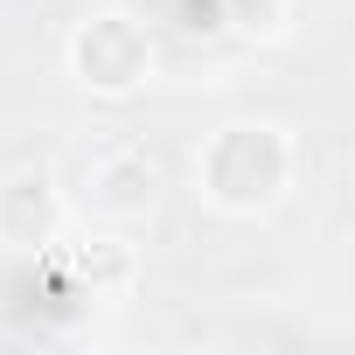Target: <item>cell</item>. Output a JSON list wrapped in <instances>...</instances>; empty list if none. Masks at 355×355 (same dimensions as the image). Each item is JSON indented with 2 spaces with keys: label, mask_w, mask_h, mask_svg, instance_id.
Listing matches in <instances>:
<instances>
[{
  "label": "cell",
  "mask_w": 355,
  "mask_h": 355,
  "mask_svg": "<svg viewBox=\"0 0 355 355\" xmlns=\"http://www.w3.org/2000/svg\"><path fill=\"white\" fill-rule=\"evenodd\" d=\"M63 230H70V189L49 160H21L0 174V251L42 258L63 244Z\"/></svg>",
  "instance_id": "3"
},
{
  "label": "cell",
  "mask_w": 355,
  "mask_h": 355,
  "mask_svg": "<svg viewBox=\"0 0 355 355\" xmlns=\"http://www.w3.org/2000/svg\"><path fill=\"white\" fill-rule=\"evenodd\" d=\"M293 174H300V139L279 119H223L189 153L196 202L209 216H230V223L272 216L293 196Z\"/></svg>",
  "instance_id": "1"
},
{
  "label": "cell",
  "mask_w": 355,
  "mask_h": 355,
  "mask_svg": "<svg viewBox=\"0 0 355 355\" xmlns=\"http://www.w3.org/2000/svg\"><path fill=\"white\" fill-rule=\"evenodd\" d=\"M84 209L91 216H105V223H139V216H153V202H160V160L139 146V139H91L84 146Z\"/></svg>",
  "instance_id": "4"
},
{
  "label": "cell",
  "mask_w": 355,
  "mask_h": 355,
  "mask_svg": "<svg viewBox=\"0 0 355 355\" xmlns=\"http://www.w3.org/2000/svg\"><path fill=\"white\" fill-rule=\"evenodd\" d=\"M63 70H70V84H77L84 98L125 105V98H139V91L153 84L160 42H153V28H146L132 8H91V15L70 28V42H63Z\"/></svg>",
  "instance_id": "2"
},
{
  "label": "cell",
  "mask_w": 355,
  "mask_h": 355,
  "mask_svg": "<svg viewBox=\"0 0 355 355\" xmlns=\"http://www.w3.org/2000/svg\"><path fill=\"white\" fill-rule=\"evenodd\" d=\"M223 8H230V21L244 28V35H279L286 28V15H293V0H223Z\"/></svg>",
  "instance_id": "6"
},
{
  "label": "cell",
  "mask_w": 355,
  "mask_h": 355,
  "mask_svg": "<svg viewBox=\"0 0 355 355\" xmlns=\"http://www.w3.org/2000/svg\"><path fill=\"white\" fill-rule=\"evenodd\" d=\"M56 251H63L70 286H84L91 300H119V293L139 286V244H132L125 230H77V237L56 244Z\"/></svg>",
  "instance_id": "5"
}]
</instances>
